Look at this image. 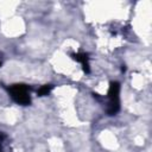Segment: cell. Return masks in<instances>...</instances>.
I'll return each mask as SVG.
<instances>
[{
	"label": "cell",
	"mask_w": 152,
	"mask_h": 152,
	"mask_svg": "<svg viewBox=\"0 0 152 152\" xmlns=\"http://www.w3.org/2000/svg\"><path fill=\"white\" fill-rule=\"evenodd\" d=\"M0 152H4V151H2V148H1V147H0Z\"/></svg>",
	"instance_id": "cell-5"
},
{
	"label": "cell",
	"mask_w": 152,
	"mask_h": 152,
	"mask_svg": "<svg viewBox=\"0 0 152 152\" xmlns=\"http://www.w3.org/2000/svg\"><path fill=\"white\" fill-rule=\"evenodd\" d=\"M71 57H72V59H75L76 62H78V63L82 64V68H83V71H84V72H89V71H90L88 53H84V52H76V53H71Z\"/></svg>",
	"instance_id": "cell-3"
},
{
	"label": "cell",
	"mask_w": 152,
	"mask_h": 152,
	"mask_svg": "<svg viewBox=\"0 0 152 152\" xmlns=\"http://www.w3.org/2000/svg\"><path fill=\"white\" fill-rule=\"evenodd\" d=\"M8 93L11 95V97L13 99L14 102H17L18 104H30L31 102V97H30V88L26 84H12L8 88Z\"/></svg>",
	"instance_id": "cell-2"
},
{
	"label": "cell",
	"mask_w": 152,
	"mask_h": 152,
	"mask_svg": "<svg viewBox=\"0 0 152 152\" xmlns=\"http://www.w3.org/2000/svg\"><path fill=\"white\" fill-rule=\"evenodd\" d=\"M51 90H52V84H44V86H42V87L37 90V94H38V96H45V95H48Z\"/></svg>",
	"instance_id": "cell-4"
},
{
	"label": "cell",
	"mask_w": 152,
	"mask_h": 152,
	"mask_svg": "<svg viewBox=\"0 0 152 152\" xmlns=\"http://www.w3.org/2000/svg\"><path fill=\"white\" fill-rule=\"evenodd\" d=\"M120 110V83L110 82L108 89V106L107 113L108 115H115Z\"/></svg>",
	"instance_id": "cell-1"
},
{
	"label": "cell",
	"mask_w": 152,
	"mask_h": 152,
	"mask_svg": "<svg viewBox=\"0 0 152 152\" xmlns=\"http://www.w3.org/2000/svg\"><path fill=\"white\" fill-rule=\"evenodd\" d=\"M0 66H1V62H0Z\"/></svg>",
	"instance_id": "cell-6"
}]
</instances>
